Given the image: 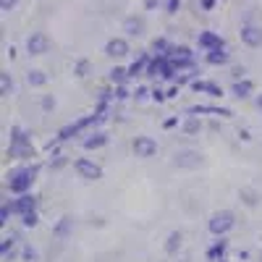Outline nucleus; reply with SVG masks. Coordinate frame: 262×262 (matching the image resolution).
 Instances as JSON below:
<instances>
[{
    "label": "nucleus",
    "instance_id": "obj_1",
    "mask_svg": "<svg viewBox=\"0 0 262 262\" xmlns=\"http://www.w3.org/2000/svg\"><path fill=\"white\" fill-rule=\"evenodd\" d=\"M37 170H39V165H34V168H16L11 176H8V189H11V194H27V191L32 189V184H34Z\"/></svg>",
    "mask_w": 262,
    "mask_h": 262
},
{
    "label": "nucleus",
    "instance_id": "obj_2",
    "mask_svg": "<svg viewBox=\"0 0 262 262\" xmlns=\"http://www.w3.org/2000/svg\"><path fill=\"white\" fill-rule=\"evenodd\" d=\"M233 223H236V215H233L231 210H217V212H212L207 228H210V233H215V236H226V233L233 228Z\"/></svg>",
    "mask_w": 262,
    "mask_h": 262
},
{
    "label": "nucleus",
    "instance_id": "obj_3",
    "mask_svg": "<svg viewBox=\"0 0 262 262\" xmlns=\"http://www.w3.org/2000/svg\"><path fill=\"white\" fill-rule=\"evenodd\" d=\"M205 163L202 158V152H196V149H179L176 155H173V165L176 168H200Z\"/></svg>",
    "mask_w": 262,
    "mask_h": 262
},
{
    "label": "nucleus",
    "instance_id": "obj_4",
    "mask_svg": "<svg viewBox=\"0 0 262 262\" xmlns=\"http://www.w3.org/2000/svg\"><path fill=\"white\" fill-rule=\"evenodd\" d=\"M74 168H76L79 176L86 179V181H97V179H102V168H100L97 163H92V160H86V158H79V160L74 163Z\"/></svg>",
    "mask_w": 262,
    "mask_h": 262
},
{
    "label": "nucleus",
    "instance_id": "obj_5",
    "mask_svg": "<svg viewBox=\"0 0 262 262\" xmlns=\"http://www.w3.org/2000/svg\"><path fill=\"white\" fill-rule=\"evenodd\" d=\"M131 147H134V155L137 158H155L158 155V142L152 139V137H137Z\"/></svg>",
    "mask_w": 262,
    "mask_h": 262
},
{
    "label": "nucleus",
    "instance_id": "obj_6",
    "mask_svg": "<svg viewBox=\"0 0 262 262\" xmlns=\"http://www.w3.org/2000/svg\"><path fill=\"white\" fill-rule=\"evenodd\" d=\"M37 207V200L32 194H18V200H13L11 205H8V210L11 212H16V215H27V212H32Z\"/></svg>",
    "mask_w": 262,
    "mask_h": 262
},
{
    "label": "nucleus",
    "instance_id": "obj_7",
    "mask_svg": "<svg viewBox=\"0 0 262 262\" xmlns=\"http://www.w3.org/2000/svg\"><path fill=\"white\" fill-rule=\"evenodd\" d=\"M48 48H50V39L42 34V32H37V34H32V37L27 39V50H29L32 55H45Z\"/></svg>",
    "mask_w": 262,
    "mask_h": 262
},
{
    "label": "nucleus",
    "instance_id": "obj_8",
    "mask_svg": "<svg viewBox=\"0 0 262 262\" xmlns=\"http://www.w3.org/2000/svg\"><path fill=\"white\" fill-rule=\"evenodd\" d=\"M105 55H111V58H123V55H128V42H126L123 37L111 39V42L105 45Z\"/></svg>",
    "mask_w": 262,
    "mask_h": 262
},
{
    "label": "nucleus",
    "instance_id": "obj_9",
    "mask_svg": "<svg viewBox=\"0 0 262 262\" xmlns=\"http://www.w3.org/2000/svg\"><path fill=\"white\" fill-rule=\"evenodd\" d=\"M242 39H244V45H249V48H259V45H262V29L247 24V27L242 29Z\"/></svg>",
    "mask_w": 262,
    "mask_h": 262
},
{
    "label": "nucleus",
    "instance_id": "obj_10",
    "mask_svg": "<svg viewBox=\"0 0 262 262\" xmlns=\"http://www.w3.org/2000/svg\"><path fill=\"white\" fill-rule=\"evenodd\" d=\"M189 113L191 116H200V113H215V116H233L228 107H215V105H194V107H189Z\"/></svg>",
    "mask_w": 262,
    "mask_h": 262
},
{
    "label": "nucleus",
    "instance_id": "obj_11",
    "mask_svg": "<svg viewBox=\"0 0 262 262\" xmlns=\"http://www.w3.org/2000/svg\"><path fill=\"white\" fill-rule=\"evenodd\" d=\"M200 48H205V50H215V48H223V39L217 37L215 32H202V34H200Z\"/></svg>",
    "mask_w": 262,
    "mask_h": 262
},
{
    "label": "nucleus",
    "instance_id": "obj_12",
    "mask_svg": "<svg viewBox=\"0 0 262 262\" xmlns=\"http://www.w3.org/2000/svg\"><path fill=\"white\" fill-rule=\"evenodd\" d=\"M252 90H254V86H252V81H249V79H238V81H233V86H231V92H233L238 100L249 97V95H252Z\"/></svg>",
    "mask_w": 262,
    "mask_h": 262
},
{
    "label": "nucleus",
    "instance_id": "obj_13",
    "mask_svg": "<svg viewBox=\"0 0 262 262\" xmlns=\"http://www.w3.org/2000/svg\"><path fill=\"white\" fill-rule=\"evenodd\" d=\"M231 60V55L226 53V48H215V50H207V63L210 66H226Z\"/></svg>",
    "mask_w": 262,
    "mask_h": 262
},
{
    "label": "nucleus",
    "instance_id": "obj_14",
    "mask_svg": "<svg viewBox=\"0 0 262 262\" xmlns=\"http://www.w3.org/2000/svg\"><path fill=\"white\" fill-rule=\"evenodd\" d=\"M191 86H194V92H207L210 97H221L223 95V90L217 84H212V81H194Z\"/></svg>",
    "mask_w": 262,
    "mask_h": 262
},
{
    "label": "nucleus",
    "instance_id": "obj_15",
    "mask_svg": "<svg viewBox=\"0 0 262 262\" xmlns=\"http://www.w3.org/2000/svg\"><path fill=\"white\" fill-rule=\"evenodd\" d=\"M105 144H107V134H102V131H95V134L84 139V149H100Z\"/></svg>",
    "mask_w": 262,
    "mask_h": 262
},
{
    "label": "nucleus",
    "instance_id": "obj_16",
    "mask_svg": "<svg viewBox=\"0 0 262 262\" xmlns=\"http://www.w3.org/2000/svg\"><path fill=\"white\" fill-rule=\"evenodd\" d=\"M8 155H13V158H34V147H32V142H27V144H11Z\"/></svg>",
    "mask_w": 262,
    "mask_h": 262
},
{
    "label": "nucleus",
    "instance_id": "obj_17",
    "mask_svg": "<svg viewBox=\"0 0 262 262\" xmlns=\"http://www.w3.org/2000/svg\"><path fill=\"white\" fill-rule=\"evenodd\" d=\"M74 231V221H71V217H60V221H58V226L53 228V233L58 236V238H66V236H69Z\"/></svg>",
    "mask_w": 262,
    "mask_h": 262
},
{
    "label": "nucleus",
    "instance_id": "obj_18",
    "mask_svg": "<svg viewBox=\"0 0 262 262\" xmlns=\"http://www.w3.org/2000/svg\"><path fill=\"white\" fill-rule=\"evenodd\" d=\"M181 242H184L181 231H173V233L168 236V242H165V252H168V254H176V252L181 249Z\"/></svg>",
    "mask_w": 262,
    "mask_h": 262
},
{
    "label": "nucleus",
    "instance_id": "obj_19",
    "mask_svg": "<svg viewBox=\"0 0 262 262\" xmlns=\"http://www.w3.org/2000/svg\"><path fill=\"white\" fill-rule=\"evenodd\" d=\"M107 79H111V84H118V86H123L131 76H128V71L126 69H121V66H116V69H111V74H107Z\"/></svg>",
    "mask_w": 262,
    "mask_h": 262
},
{
    "label": "nucleus",
    "instance_id": "obj_20",
    "mask_svg": "<svg viewBox=\"0 0 262 262\" xmlns=\"http://www.w3.org/2000/svg\"><path fill=\"white\" fill-rule=\"evenodd\" d=\"M238 196H242V202L249 205V207H254V205L259 202V194H257V189H252V186H244L242 191H238Z\"/></svg>",
    "mask_w": 262,
    "mask_h": 262
},
{
    "label": "nucleus",
    "instance_id": "obj_21",
    "mask_svg": "<svg viewBox=\"0 0 262 262\" xmlns=\"http://www.w3.org/2000/svg\"><path fill=\"white\" fill-rule=\"evenodd\" d=\"M0 252H3V259L8 262V259H13L16 257V238L11 236V238H3V247H0Z\"/></svg>",
    "mask_w": 262,
    "mask_h": 262
},
{
    "label": "nucleus",
    "instance_id": "obj_22",
    "mask_svg": "<svg viewBox=\"0 0 262 262\" xmlns=\"http://www.w3.org/2000/svg\"><path fill=\"white\" fill-rule=\"evenodd\" d=\"M27 81H29V86H45L48 74H42V71H29V74H27Z\"/></svg>",
    "mask_w": 262,
    "mask_h": 262
},
{
    "label": "nucleus",
    "instance_id": "obj_23",
    "mask_svg": "<svg viewBox=\"0 0 262 262\" xmlns=\"http://www.w3.org/2000/svg\"><path fill=\"white\" fill-rule=\"evenodd\" d=\"M29 139H27V131L21 128V126H13L11 128V144H27Z\"/></svg>",
    "mask_w": 262,
    "mask_h": 262
},
{
    "label": "nucleus",
    "instance_id": "obj_24",
    "mask_svg": "<svg viewBox=\"0 0 262 262\" xmlns=\"http://www.w3.org/2000/svg\"><path fill=\"white\" fill-rule=\"evenodd\" d=\"M200 128H202L200 118H194V116H189V118L184 121V131H186V134H200Z\"/></svg>",
    "mask_w": 262,
    "mask_h": 262
},
{
    "label": "nucleus",
    "instance_id": "obj_25",
    "mask_svg": "<svg viewBox=\"0 0 262 262\" xmlns=\"http://www.w3.org/2000/svg\"><path fill=\"white\" fill-rule=\"evenodd\" d=\"M123 29H126L128 34H142V29H144V24H142V18H128Z\"/></svg>",
    "mask_w": 262,
    "mask_h": 262
},
{
    "label": "nucleus",
    "instance_id": "obj_26",
    "mask_svg": "<svg viewBox=\"0 0 262 262\" xmlns=\"http://www.w3.org/2000/svg\"><path fill=\"white\" fill-rule=\"evenodd\" d=\"M11 90H13V79H11V74H0V92H3V97L6 95H11Z\"/></svg>",
    "mask_w": 262,
    "mask_h": 262
},
{
    "label": "nucleus",
    "instance_id": "obj_27",
    "mask_svg": "<svg viewBox=\"0 0 262 262\" xmlns=\"http://www.w3.org/2000/svg\"><path fill=\"white\" fill-rule=\"evenodd\" d=\"M226 247H228V242L221 236V242H215V247H212L207 254H210V257H223V254H226Z\"/></svg>",
    "mask_w": 262,
    "mask_h": 262
},
{
    "label": "nucleus",
    "instance_id": "obj_28",
    "mask_svg": "<svg viewBox=\"0 0 262 262\" xmlns=\"http://www.w3.org/2000/svg\"><path fill=\"white\" fill-rule=\"evenodd\" d=\"M21 223H24V228H34V226L39 223V217H37V212L32 210V212H27V215H21Z\"/></svg>",
    "mask_w": 262,
    "mask_h": 262
},
{
    "label": "nucleus",
    "instance_id": "obj_29",
    "mask_svg": "<svg viewBox=\"0 0 262 262\" xmlns=\"http://www.w3.org/2000/svg\"><path fill=\"white\" fill-rule=\"evenodd\" d=\"M144 60H147V58H139L134 66H131V69H128V76H139V74H142V69H144Z\"/></svg>",
    "mask_w": 262,
    "mask_h": 262
},
{
    "label": "nucleus",
    "instance_id": "obj_30",
    "mask_svg": "<svg viewBox=\"0 0 262 262\" xmlns=\"http://www.w3.org/2000/svg\"><path fill=\"white\" fill-rule=\"evenodd\" d=\"M152 48H155V50H158L160 55H168L165 50H170V48H168V42H165V39H155V45H152Z\"/></svg>",
    "mask_w": 262,
    "mask_h": 262
},
{
    "label": "nucleus",
    "instance_id": "obj_31",
    "mask_svg": "<svg viewBox=\"0 0 262 262\" xmlns=\"http://www.w3.org/2000/svg\"><path fill=\"white\" fill-rule=\"evenodd\" d=\"M86 71H90V63L79 60V63H76V76H86Z\"/></svg>",
    "mask_w": 262,
    "mask_h": 262
},
{
    "label": "nucleus",
    "instance_id": "obj_32",
    "mask_svg": "<svg viewBox=\"0 0 262 262\" xmlns=\"http://www.w3.org/2000/svg\"><path fill=\"white\" fill-rule=\"evenodd\" d=\"M24 259H27V262H37L39 257H37V252H34L32 247H24Z\"/></svg>",
    "mask_w": 262,
    "mask_h": 262
},
{
    "label": "nucleus",
    "instance_id": "obj_33",
    "mask_svg": "<svg viewBox=\"0 0 262 262\" xmlns=\"http://www.w3.org/2000/svg\"><path fill=\"white\" fill-rule=\"evenodd\" d=\"M244 74H247V69H244V66H236V69L231 71V76H233V81H238V79H244Z\"/></svg>",
    "mask_w": 262,
    "mask_h": 262
},
{
    "label": "nucleus",
    "instance_id": "obj_34",
    "mask_svg": "<svg viewBox=\"0 0 262 262\" xmlns=\"http://www.w3.org/2000/svg\"><path fill=\"white\" fill-rule=\"evenodd\" d=\"M42 107H45V111H53V107H55V97H42Z\"/></svg>",
    "mask_w": 262,
    "mask_h": 262
},
{
    "label": "nucleus",
    "instance_id": "obj_35",
    "mask_svg": "<svg viewBox=\"0 0 262 262\" xmlns=\"http://www.w3.org/2000/svg\"><path fill=\"white\" fill-rule=\"evenodd\" d=\"M152 100H155V102H165V100H168V92H160V90H155V92H152Z\"/></svg>",
    "mask_w": 262,
    "mask_h": 262
},
{
    "label": "nucleus",
    "instance_id": "obj_36",
    "mask_svg": "<svg viewBox=\"0 0 262 262\" xmlns=\"http://www.w3.org/2000/svg\"><path fill=\"white\" fill-rule=\"evenodd\" d=\"M147 92H149L147 86H137V92H134V97H137V100H144V97H147Z\"/></svg>",
    "mask_w": 262,
    "mask_h": 262
},
{
    "label": "nucleus",
    "instance_id": "obj_37",
    "mask_svg": "<svg viewBox=\"0 0 262 262\" xmlns=\"http://www.w3.org/2000/svg\"><path fill=\"white\" fill-rule=\"evenodd\" d=\"M116 97H118V100L128 97V92H126V86H118V90H116Z\"/></svg>",
    "mask_w": 262,
    "mask_h": 262
},
{
    "label": "nucleus",
    "instance_id": "obj_38",
    "mask_svg": "<svg viewBox=\"0 0 262 262\" xmlns=\"http://www.w3.org/2000/svg\"><path fill=\"white\" fill-rule=\"evenodd\" d=\"M165 6H168V11H179V0H168Z\"/></svg>",
    "mask_w": 262,
    "mask_h": 262
},
{
    "label": "nucleus",
    "instance_id": "obj_39",
    "mask_svg": "<svg viewBox=\"0 0 262 262\" xmlns=\"http://www.w3.org/2000/svg\"><path fill=\"white\" fill-rule=\"evenodd\" d=\"M176 123H179V118H168V121H163V126H165V128H173Z\"/></svg>",
    "mask_w": 262,
    "mask_h": 262
},
{
    "label": "nucleus",
    "instance_id": "obj_40",
    "mask_svg": "<svg viewBox=\"0 0 262 262\" xmlns=\"http://www.w3.org/2000/svg\"><path fill=\"white\" fill-rule=\"evenodd\" d=\"M212 6H215V0H202V8H205V11H210Z\"/></svg>",
    "mask_w": 262,
    "mask_h": 262
},
{
    "label": "nucleus",
    "instance_id": "obj_41",
    "mask_svg": "<svg viewBox=\"0 0 262 262\" xmlns=\"http://www.w3.org/2000/svg\"><path fill=\"white\" fill-rule=\"evenodd\" d=\"M13 6H16V0H3V8H6V11L13 8Z\"/></svg>",
    "mask_w": 262,
    "mask_h": 262
},
{
    "label": "nucleus",
    "instance_id": "obj_42",
    "mask_svg": "<svg viewBox=\"0 0 262 262\" xmlns=\"http://www.w3.org/2000/svg\"><path fill=\"white\" fill-rule=\"evenodd\" d=\"M254 105H257V107H259V111H262V95H259V97L254 100Z\"/></svg>",
    "mask_w": 262,
    "mask_h": 262
}]
</instances>
